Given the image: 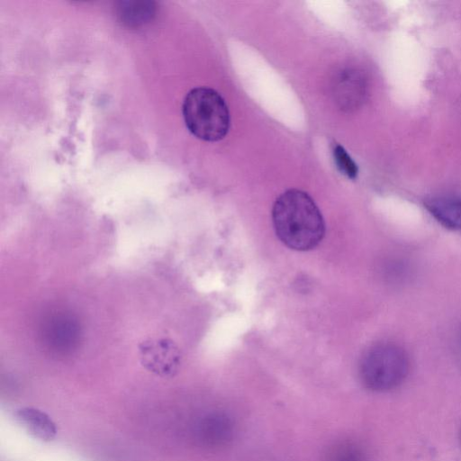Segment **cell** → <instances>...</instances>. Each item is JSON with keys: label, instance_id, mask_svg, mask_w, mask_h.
I'll list each match as a JSON object with an SVG mask.
<instances>
[{"label": "cell", "instance_id": "obj_1", "mask_svg": "<svg viewBox=\"0 0 461 461\" xmlns=\"http://www.w3.org/2000/svg\"><path fill=\"white\" fill-rule=\"evenodd\" d=\"M272 221L278 239L294 250H312L325 235L320 209L307 193L299 189L286 190L276 198Z\"/></svg>", "mask_w": 461, "mask_h": 461}, {"label": "cell", "instance_id": "obj_2", "mask_svg": "<svg viewBox=\"0 0 461 461\" xmlns=\"http://www.w3.org/2000/svg\"><path fill=\"white\" fill-rule=\"evenodd\" d=\"M182 113L188 131L204 141H218L229 131L230 117L222 96L210 87H195L185 95Z\"/></svg>", "mask_w": 461, "mask_h": 461}, {"label": "cell", "instance_id": "obj_3", "mask_svg": "<svg viewBox=\"0 0 461 461\" xmlns=\"http://www.w3.org/2000/svg\"><path fill=\"white\" fill-rule=\"evenodd\" d=\"M410 370L407 352L400 346L383 342L370 347L362 356L358 372L369 390L386 392L398 387Z\"/></svg>", "mask_w": 461, "mask_h": 461}, {"label": "cell", "instance_id": "obj_4", "mask_svg": "<svg viewBox=\"0 0 461 461\" xmlns=\"http://www.w3.org/2000/svg\"><path fill=\"white\" fill-rule=\"evenodd\" d=\"M140 365L149 372L163 378L177 374L182 354L177 344L169 338H148L138 345Z\"/></svg>", "mask_w": 461, "mask_h": 461}, {"label": "cell", "instance_id": "obj_5", "mask_svg": "<svg viewBox=\"0 0 461 461\" xmlns=\"http://www.w3.org/2000/svg\"><path fill=\"white\" fill-rule=\"evenodd\" d=\"M425 207L432 217L443 227L461 230V194L447 193L428 198Z\"/></svg>", "mask_w": 461, "mask_h": 461}, {"label": "cell", "instance_id": "obj_6", "mask_svg": "<svg viewBox=\"0 0 461 461\" xmlns=\"http://www.w3.org/2000/svg\"><path fill=\"white\" fill-rule=\"evenodd\" d=\"M18 423L34 438L50 441L57 435V427L51 418L44 411L32 408L23 407L14 412Z\"/></svg>", "mask_w": 461, "mask_h": 461}, {"label": "cell", "instance_id": "obj_7", "mask_svg": "<svg viewBox=\"0 0 461 461\" xmlns=\"http://www.w3.org/2000/svg\"><path fill=\"white\" fill-rule=\"evenodd\" d=\"M230 420L222 414H212L207 417L202 424V433L206 441L220 445L226 443L232 435Z\"/></svg>", "mask_w": 461, "mask_h": 461}, {"label": "cell", "instance_id": "obj_8", "mask_svg": "<svg viewBox=\"0 0 461 461\" xmlns=\"http://www.w3.org/2000/svg\"><path fill=\"white\" fill-rule=\"evenodd\" d=\"M333 155L339 170L348 178L355 179L357 176L358 168L345 149L337 144L333 149Z\"/></svg>", "mask_w": 461, "mask_h": 461}, {"label": "cell", "instance_id": "obj_9", "mask_svg": "<svg viewBox=\"0 0 461 461\" xmlns=\"http://www.w3.org/2000/svg\"><path fill=\"white\" fill-rule=\"evenodd\" d=\"M331 461H365L362 453L355 447L346 446L339 448Z\"/></svg>", "mask_w": 461, "mask_h": 461}, {"label": "cell", "instance_id": "obj_10", "mask_svg": "<svg viewBox=\"0 0 461 461\" xmlns=\"http://www.w3.org/2000/svg\"><path fill=\"white\" fill-rule=\"evenodd\" d=\"M460 442H461V433H460Z\"/></svg>", "mask_w": 461, "mask_h": 461}]
</instances>
